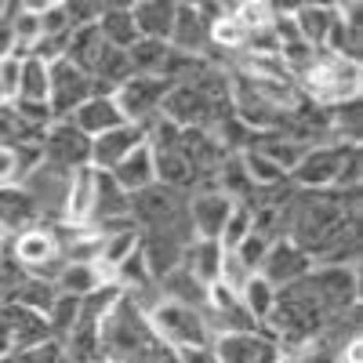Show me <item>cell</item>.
Masks as SVG:
<instances>
[{
    "label": "cell",
    "mask_w": 363,
    "mask_h": 363,
    "mask_svg": "<svg viewBox=\"0 0 363 363\" xmlns=\"http://www.w3.org/2000/svg\"><path fill=\"white\" fill-rule=\"evenodd\" d=\"M4 244H8V236H4V233H0V251H4Z\"/></svg>",
    "instance_id": "cell-37"
},
{
    "label": "cell",
    "mask_w": 363,
    "mask_h": 363,
    "mask_svg": "<svg viewBox=\"0 0 363 363\" xmlns=\"http://www.w3.org/2000/svg\"><path fill=\"white\" fill-rule=\"evenodd\" d=\"M211 18H215V11L203 8V4H178L174 8V29H171V48L178 55L186 58H196L211 48L207 40V29H211Z\"/></svg>",
    "instance_id": "cell-11"
},
{
    "label": "cell",
    "mask_w": 363,
    "mask_h": 363,
    "mask_svg": "<svg viewBox=\"0 0 363 363\" xmlns=\"http://www.w3.org/2000/svg\"><path fill=\"white\" fill-rule=\"evenodd\" d=\"M48 87H51V69L40 58H22L18 66V87H15V102H33V106H48Z\"/></svg>",
    "instance_id": "cell-24"
},
{
    "label": "cell",
    "mask_w": 363,
    "mask_h": 363,
    "mask_svg": "<svg viewBox=\"0 0 363 363\" xmlns=\"http://www.w3.org/2000/svg\"><path fill=\"white\" fill-rule=\"evenodd\" d=\"M18 66H22V58H0V106H11L15 102Z\"/></svg>",
    "instance_id": "cell-33"
},
{
    "label": "cell",
    "mask_w": 363,
    "mask_h": 363,
    "mask_svg": "<svg viewBox=\"0 0 363 363\" xmlns=\"http://www.w3.org/2000/svg\"><path fill=\"white\" fill-rule=\"evenodd\" d=\"M99 233H102V229H99ZM138 247H142V233L135 229V222L116 225V229H106V233H102V251H99V272L113 284V272L124 265Z\"/></svg>",
    "instance_id": "cell-14"
},
{
    "label": "cell",
    "mask_w": 363,
    "mask_h": 363,
    "mask_svg": "<svg viewBox=\"0 0 363 363\" xmlns=\"http://www.w3.org/2000/svg\"><path fill=\"white\" fill-rule=\"evenodd\" d=\"M102 284H109V280L99 272V265H62V272L51 280L55 294H66V298H87Z\"/></svg>",
    "instance_id": "cell-25"
},
{
    "label": "cell",
    "mask_w": 363,
    "mask_h": 363,
    "mask_svg": "<svg viewBox=\"0 0 363 363\" xmlns=\"http://www.w3.org/2000/svg\"><path fill=\"white\" fill-rule=\"evenodd\" d=\"M174 363H215V352H211V345H203V349H182V352H174Z\"/></svg>",
    "instance_id": "cell-35"
},
{
    "label": "cell",
    "mask_w": 363,
    "mask_h": 363,
    "mask_svg": "<svg viewBox=\"0 0 363 363\" xmlns=\"http://www.w3.org/2000/svg\"><path fill=\"white\" fill-rule=\"evenodd\" d=\"M40 128L26 124L15 106H0V145H40Z\"/></svg>",
    "instance_id": "cell-28"
},
{
    "label": "cell",
    "mask_w": 363,
    "mask_h": 363,
    "mask_svg": "<svg viewBox=\"0 0 363 363\" xmlns=\"http://www.w3.org/2000/svg\"><path fill=\"white\" fill-rule=\"evenodd\" d=\"M95 196H99V171L95 167H80L69 174V186H66V203H62V222L66 229H84L95 218Z\"/></svg>",
    "instance_id": "cell-12"
},
{
    "label": "cell",
    "mask_w": 363,
    "mask_h": 363,
    "mask_svg": "<svg viewBox=\"0 0 363 363\" xmlns=\"http://www.w3.org/2000/svg\"><path fill=\"white\" fill-rule=\"evenodd\" d=\"M182 269H186L193 280H200L203 287L218 284L222 244H218V240H200V236H193L189 244H186V251H182Z\"/></svg>",
    "instance_id": "cell-18"
},
{
    "label": "cell",
    "mask_w": 363,
    "mask_h": 363,
    "mask_svg": "<svg viewBox=\"0 0 363 363\" xmlns=\"http://www.w3.org/2000/svg\"><path fill=\"white\" fill-rule=\"evenodd\" d=\"M359 145H309L306 153H301V160L294 164V171L287 174L291 178V186H298L301 193H327V189H335L338 186V178H342V167L349 160V153Z\"/></svg>",
    "instance_id": "cell-4"
},
{
    "label": "cell",
    "mask_w": 363,
    "mask_h": 363,
    "mask_svg": "<svg viewBox=\"0 0 363 363\" xmlns=\"http://www.w3.org/2000/svg\"><path fill=\"white\" fill-rule=\"evenodd\" d=\"M215 363H280L284 349L269 330H233V335H215L211 338Z\"/></svg>",
    "instance_id": "cell-8"
},
{
    "label": "cell",
    "mask_w": 363,
    "mask_h": 363,
    "mask_svg": "<svg viewBox=\"0 0 363 363\" xmlns=\"http://www.w3.org/2000/svg\"><path fill=\"white\" fill-rule=\"evenodd\" d=\"M91 363H109V359H91Z\"/></svg>",
    "instance_id": "cell-38"
},
{
    "label": "cell",
    "mask_w": 363,
    "mask_h": 363,
    "mask_svg": "<svg viewBox=\"0 0 363 363\" xmlns=\"http://www.w3.org/2000/svg\"><path fill=\"white\" fill-rule=\"evenodd\" d=\"M95 29L102 33V40L109 48H120V51H128L135 40H138V29H135V18H131V8L124 4H106L95 18Z\"/></svg>",
    "instance_id": "cell-21"
},
{
    "label": "cell",
    "mask_w": 363,
    "mask_h": 363,
    "mask_svg": "<svg viewBox=\"0 0 363 363\" xmlns=\"http://www.w3.org/2000/svg\"><path fill=\"white\" fill-rule=\"evenodd\" d=\"M174 8L167 0H142V4H131V18L142 40H171V29H174Z\"/></svg>",
    "instance_id": "cell-19"
},
{
    "label": "cell",
    "mask_w": 363,
    "mask_h": 363,
    "mask_svg": "<svg viewBox=\"0 0 363 363\" xmlns=\"http://www.w3.org/2000/svg\"><path fill=\"white\" fill-rule=\"evenodd\" d=\"M207 40L222 48V51H244V40H247V29L236 22L233 8H222L215 11V18H211V29H207Z\"/></svg>",
    "instance_id": "cell-27"
},
{
    "label": "cell",
    "mask_w": 363,
    "mask_h": 363,
    "mask_svg": "<svg viewBox=\"0 0 363 363\" xmlns=\"http://www.w3.org/2000/svg\"><path fill=\"white\" fill-rule=\"evenodd\" d=\"M40 164L73 174L91 164V138L73 124V120H51L40 135Z\"/></svg>",
    "instance_id": "cell-6"
},
{
    "label": "cell",
    "mask_w": 363,
    "mask_h": 363,
    "mask_svg": "<svg viewBox=\"0 0 363 363\" xmlns=\"http://www.w3.org/2000/svg\"><path fill=\"white\" fill-rule=\"evenodd\" d=\"M0 363H18V356H0Z\"/></svg>",
    "instance_id": "cell-36"
},
{
    "label": "cell",
    "mask_w": 363,
    "mask_h": 363,
    "mask_svg": "<svg viewBox=\"0 0 363 363\" xmlns=\"http://www.w3.org/2000/svg\"><path fill=\"white\" fill-rule=\"evenodd\" d=\"M338 11L335 8H323V4H298L294 8V26H298V37L313 44L316 51H323L330 29H335Z\"/></svg>",
    "instance_id": "cell-22"
},
{
    "label": "cell",
    "mask_w": 363,
    "mask_h": 363,
    "mask_svg": "<svg viewBox=\"0 0 363 363\" xmlns=\"http://www.w3.org/2000/svg\"><path fill=\"white\" fill-rule=\"evenodd\" d=\"M40 145H0V189H15L37 171Z\"/></svg>",
    "instance_id": "cell-20"
},
{
    "label": "cell",
    "mask_w": 363,
    "mask_h": 363,
    "mask_svg": "<svg viewBox=\"0 0 363 363\" xmlns=\"http://www.w3.org/2000/svg\"><path fill=\"white\" fill-rule=\"evenodd\" d=\"M265 251H269V240H265V236H258V233H251V236H247V240H244V244H240L233 255L247 265V272H258V265H262Z\"/></svg>",
    "instance_id": "cell-32"
},
{
    "label": "cell",
    "mask_w": 363,
    "mask_h": 363,
    "mask_svg": "<svg viewBox=\"0 0 363 363\" xmlns=\"http://www.w3.org/2000/svg\"><path fill=\"white\" fill-rule=\"evenodd\" d=\"M18 363H69V359H66L62 342H58V338H48V342H40V345H33V349L18 352Z\"/></svg>",
    "instance_id": "cell-31"
},
{
    "label": "cell",
    "mask_w": 363,
    "mask_h": 363,
    "mask_svg": "<svg viewBox=\"0 0 363 363\" xmlns=\"http://www.w3.org/2000/svg\"><path fill=\"white\" fill-rule=\"evenodd\" d=\"M157 291H160V298L178 301V306H189V309H200V313H203V306H207V287H203L200 280H193L182 265L157 280Z\"/></svg>",
    "instance_id": "cell-23"
},
{
    "label": "cell",
    "mask_w": 363,
    "mask_h": 363,
    "mask_svg": "<svg viewBox=\"0 0 363 363\" xmlns=\"http://www.w3.org/2000/svg\"><path fill=\"white\" fill-rule=\"evenodd\" d=\"M233 200L225 193H218L215 186H200L189 193V225H193V236L200 240H218L229 215H233Z\"/></svg>",
    "instance_id": "cell-10"
},
{
    "label": "cell",
    "mask_w": 363,
    "mask_h": 363,
    "mask_svg": "<svg viewBox=\"0 0 363 363\" xmlns=\"http://www.w3.org/2000/svg\"><path fill=\"white\" fill-rule=\"evenodd\" d=\"M15 11L18 4H0V58H15Z\"/></svg>",
    "instance_id": "cell-34"
},
{
    "label": "cell",
    "mask_w": 363,
    "mask_h": 363,
    "mask_svg": "<svg viewBox=\"0 0 363 363\" xmlns=\"http://www.w3.org/2000/svg\"><path fill=\"white\" fill-rule=\"evenodd\" d=\"M120 189H124L128 196H135V193H142V189H149L157 182V167H153V149H149L145 142L138 145V149H131V153L120 160L113 171H106Z\"/></svg>",
    "instance_id": "cell-15"
},
{
    "label": "cell",
    "mask_w": 363,
    "mask_h": 363,
    "mask_svg": "<svg viewBox=\"0 0 363 363\" xmlns=\"http://www.w3.org/2000/svg\"><path fill=\"white\" fill-rule=\"evenodd\" d=\"M142 142H145V128L142 124H120V128H113V131H106L99 138H91V167L95 171H113Z\"/></svg>",
    "instance_id": "cell-13"
},
{
    "label": "cell",
    "mask_w": 363,
    "mask_h": 363,
    "mask_svg": "<svg viewBox=\"0 0 363 363\" xmlns=\"http://www.w3.org/2000/svg\"><path fill=\"white\" fill-rule=\"evenodd\" d=\"M236 298H240V306H244V313H247L258 327H265V320L272 316V306H277V287H269L258 272H255V277H247V284L236 291Z\"/></svg>",
    "instance_id": "cell-26"
},
{
    "label": "cell",
    "mask_w": 363,
    "mask_h": 363,
    "mask_svg": "<svg viewBox=\"0 0 363 363\" xmlns=\"http://www.w3.org/2000/svg\"><path fill=\"white\" fill-rule=\"evenodd\" d=\"M247 236H251V207L236 203L229 222H225V229H222V236H218V244H222V251H236Z\"/></svg>",
    "instance_id": "cell-30"
},
{
    "label": "cell",
    "mask_w": 363,
    "mask_h": 363,
    "mask_svg": "<svg viewBox=\"0 0 363 363\" xmlns=\"http://www.w3.org/2000/svg\"><path fill=\"white\" fill-rule=\"evenodd\" d=\"M145 320H149L153 338H157L167 352L211 345V327H207V320H203L200 309H189V306H178V301L160 298L157 306L145 313Z\"/></svg>",
    "instance_id": "cell-2"
},
{
    "label": "cell",
    "mask_w": 363,
    "mask_h": 363,
    "mask_svg": "<svg viewBox=\"0 0 363 363\" xmlns=\"http://www.w3.org/2000/svg\"><path fill=\"white\" fill-rule=\"evenodd\" d=\"M51 69V87H48V109L55 120L73 116L91 95H109L102 84H95V77H87L80 66H73L69 58H58L48 66Z\"/></svg>",
    "instance_id": "cell-5"
},
{
    "label": "cell",
    "mask_w": 363,
    "mask_h": 363,
    "mask_svg": "<svg viewBox=\"0 0 363 363\" xmlns=\"http://www.w3.org/2000/svg\"><path fill=\"white\" fill-rule=\"evenodd\" d=\"M66 120H73V124H77L87 138H99V135H106V131H113V128H120V124H128V120L120 116L113 95H91V99H87L73 116H66Z\"/></svg>",
    "instance_id": "cell-16"
},
{
    "label": "cell",
    "mask_w": 363,
    "mask_h": 363,
    "mask_svg": "<svg viewBox=\"0 0 363 363\" xmlns=\"http://www.w3.org/2000/svg\"><path fill=\"white\" fill-rule=\"evenodd\" d=\"M77 316H80V298H66V294H55L51 309L44 313L48 327H51V338L62 342L69 330L77 327Z\"/></svg>",
    "instance_id": "cell-29"
},
{
    "label": "cell",
    "mask_w": 363,
    "mask_h": 363,
    "mask_svg": "<svg viewBox=\"0 0 363 363\" xmlns=\"http://www.w3.org/2000/svg\"><path fill=\"white\" fill-rule=\"evenodd\" d=\"M313 265H316V262L301 251L294 240L280 236V240H272V244H269V251H265V258H262V265H258V277H262L269 287L284 291V287L298 284Z\"/></svg>",
    "instance_id": "cell-9"
},
{
    "label": "cell",
    "mask_w": 363,
    "mask_h": 363,
    "mask_svg": "<svg viewBox=\"0 0 363 363\" xmlns=\"http://www.w3.org/2000/svg\"><path fill=\"white\" fill-rule=\"evenodd\" d=\"M37 222H40V211H37L33 196H29L22 186L0 189V233H4L8 240L18 236L29 225H37Z\"/></svg>",
    "instance_id": "cell-17"
},
{
    "label": "cell",
    "mask_w": 363,
    "mask_h": 363,
    "mask_svg": "<svg viewBox=\"0 0 363 363\" xmlns=\"http://www.w3.org/2000/svg\"><path fill=\"white\" fill-rule=\"evenodd\" d=\"M301 87L309 91V99L320 106L338 109L345 102H359V84H363V69L356 58H338V55H323L316 58V66L309 73L298 77Z\"/></svg>",
    "instance_id": "cell-1"
},
{
    "label": "cell",
    "mask_w": 363,
    "mask_h": 363,
    "mask_svg": "<svg viewBox=\"0 0 363 363\" xmlns=\"http://www.w3.org/2000/svg\"><path fill=\"white\" fill-rule=\"evenodd\" d=\"M171 91V80L164 77H128L113 91V102L120 109V116L128 120V124H149V120H157L160 109H164V99Z\"/></svg>",
    "instance_id": "cell-7"
},
{
    "label": "cell",
    "mask_w": 363,
    "mask_h": 363,
    "mask_svg": "<svg viewBox=\"0 0 363 363\" xmlns=\"http://www.w3.org/2000/svg\"><path fill=\"white\" fill-rule=\"evenodd\" d=\"M8 255L29 272L33 280H55L62 272V244H58V225H29L8 240Z\"/></svg>",
    "instance_id": "cell-3"
}]
</instances>
